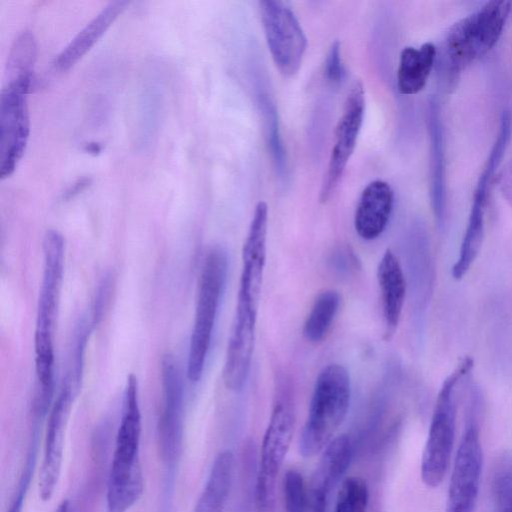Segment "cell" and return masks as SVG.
<instances>
[{"label":"cell","mask_w":512,"mask_h":512,"mask_svg":"<svg viewBox=\"0 0 512 512\" xmlns=\"http://www.w3.org/2000/svg\"><path fill=\"white\" fill-rule=\"evenodd\" d=\"M65 242L56 230L43 240V275L37 304L34 334L35 369L38 382L34 403L48 410L54 387V331L63 280Z\"/></svg>","instance_id":"1"},{"label":"cell","mask_w":512,"mask_h":512,"mask_svg":"<svg viewBox=\"0 0 512 512\" xmlns=\"http://www.w3.org/2000/svg\"><path fill=\"white\" fill-rule=\"evenodd\" d=\"M141 432L138 381L130 374L123 393L121 419L109 470L106 512H127L143 493Z\"/></svg>","instance_id":"2"},{"label":"cell","mask_w":512,"mask_h":512,"mask_svg":"<svg viewBox=\"0 0 512 512\" xmlns=\"http://www.w3.org/2000/svg\"><path fill=\"white\" fill-rule=\"evenodd\" d=\"M350 396L351 383L346 368L337 363L324 367L316 378L299 440L303 457L317 455L333 440L347 415Z\"/></svg>","instance_id":"3"},{"label":"cell","mask_w":512,"mask_h":512,"mask_svg":"<svg viewBox=\"0 0 512 512\" xmlns=\"http://www.w3.org/2000/svg\"><path fill=\"white\" fill-rule=\"evenodd\" d=\"M472 366L473 360L465 358L438 393L421 459V479L428 487H437L446 476L455 438V390Z\"/></svg>","instance_id":"4"},{"label":"cell","mask_w":512,"mask_h":512,"mask_svg":"<svg viewBox=\"0 0 512 512\" xmlns=\"http://www.w3.org/2000/svg\"><path fill=\"white\" fill-rule=\"evenodd\" d=\"M227 269L226 252L221 247L210 249L200 273L194 326L189 345L187 375L192 382H197L203 373Z\"/></svg>","instance_id":"5"},{"label":"cell","mask_w":512,"mask_h":512,"mask_svg":"<svg viewBox=\"0 0 512 512\" xmlns=\"http://www.w3.org/2000/svg\"><path fill=\"white\" fill-rule=\"evenodd\" d=\"M511 10V1L494 0L453 24L445 40L451 63L462 68L487 54L498 42Z\"/></svg>","instance_id":"6"},{"label":"cell","mask_w":512,"mask_h":512,"mask_svg":"<svg viewBox=\"0 0 512 512\" xmlns=\"http://www.w3.org/2000/svg\"><path fill=\"white\" fill-rule=\"evenodd\" d=\"M482 397L478 389L471 390L463 432L448 487L445 512H474L483 465L479 431Z\"/></svg>","instance_id":"7"},{"label":"cell","mask_w":512,"mask_h":512,"mask_svg":"<svg viewBox=\"0 0 512 512\" xmlns=\"http://www.w3.org/2000/svg\"><path fill=\"white\" fill-rule=\"evenodd\" d=\"M294 426L293 404L282 397L273 407L261 444L255 484L256 512H275L277 477L289 450Z\"/></svg>","instance_id":"8"},{"label":"cell","mask_w":512,"mask_h":512,"mask_svg":"<svg viewBox=\"0 0 512 512\" xmlns=\"http://www.w3.org/2000/svg\"><path fill=\"white\" fill-rule=\"evenodd\" d=\"M261 21L266 42L279 72L295 75L307 48V39L295 14L282 1H260Z\"/></svg>","instance_id":"9"},{"label":"cell","mask_w":512,"mask_h":512,"mask_svg":"<svg viewBox=\"0 0 512 512\" xmlns=\"http://www.w3.org/2000/svg\"><path fill=\"white\" fill-rule=\"evenodd\" d=\"M33 80L6 83L0 96V177H9L22 158L29 137L27 94Z\"/></svg>","instance_id":"10"},{"label":"cell","mask_w":512,"mask_h":512,"mask_svg":"<svg viewBox=\"0 0 512 512\" xmlns=\"http://www.w3.org/2000/svg\"><path fill=\"white\" fill-rule=\"evenodd\" d=\"M365 109V92L361 81L355 80L346 96L335 132L334 144L323 179L319 200L326 203L334 193L356 147Z\"/></svg>","instance_id":"11"},{"label":"cell","mask_w":512,"mask_h":512,"mask_svg":"<svg viewBox=\"0 0 512 512\" xmlns=\"http://www.w3.org/2000/svg\"><path fill=\"white\" fill-rule=\"evenodd\" d=\"M162 408L158 421V447L162 460L174 467L183 441V385L178 365L172 355L161 361Z\"/></svg>","instance_id":"12"},{"label":"cell","mask_w":512,"mask_h":512,"mask_svg":"<svg viewBox=\"0 0 512 512\" xmlns=\"http://www.w3.org/2000/svg\"><path fill=\"white\" fill-rule=\"evenodd\" d=\"M76 391L75 386L66 377L49 410L39 474V495L43 501H48L52 497L60 477L66 427Z\"/></svg>","instance_id":"13"},{"label":"cell","mask_w":512,"mask_h":512,"mask_svg":"<svg viewBox=\"0 0 512 512\" xmlns=\"http://www.w3.org/2000/svg\"><path fill=\"white\" fill-rule=\"evenodd\" d=\"M268 206L259 201L254 209L242 248V270L237 302L259 307L266 263Z\"/></svg>","instance_id":"14"},{"label":"cell","mask_w":512,"mask_h":512,"mask_svg":"<svg viewBox=\"0 0 512 512\" xmlns=\"http://www.w3.org/2000/svg\"><path fill=\"white\" fill-rule=\"evenodd\" d=\"M258 309L237 303L223 367L227 389L240 391L248 377L255 346Z\"/></svg>","instance_id":"15"},{"label":"cell","mask_w":512,"mask_h":512,"mask_svg":"<svg viewBox=\"0 0 512 512\" xmlns=\"http://www.w3.org/2000/svg\"><path fill=\"white\" fill-rule=\"evenodd\" d=\"M352 455V443L346 434L326 446L307 489L306 512H328L330 495L347 471Z\"/></svg>","instance_id":"16"},{"label":"cell","mask_w":512,"mask_h":512,"mask_svg":"<svg viewBox=\"0 0 512 512\" xmlns=\"http://www.w3.org/2000/svg\"><path fill=\"white\" fill-rule=\"evenodd\" d=\"M391 186L382 180L370 182L362 191L354 215V227L364 240H374L385 230L393 208Z\"/></svg>","instance_id":"17"},{"label":"cell","mask_w":512,"mask_h":512,"mask_svg":"<svg viewBox=\"0 0 512 512\" xmlns=\"http://www.w3.org/2000/svg\"><path fill=\"white\" fill-rule=\"evenodd\" d=\"M377 281L381 292L385 337L389 339L398 327L406 294L401 264L390 249L384 252L378 264Z\"/></svg>","instance_id":"18"},{"label":"cell","mask_w":512,"mask_h":512,"mask_svg":"<svg viewBox=\"0 0 512 512\" xmlns=\"http://www.w3.org/2000/svg\"><path fill=\"white\" fill-rule=\"evenodd\" d=\"M127 4L118 0L106 5L60 52L55 67L61 72L73 67L104 35Z\"/></svg>","instance_id":"19"},{"label":"cell","mask_w":512,"mask_h":512,"mask_svg":"<svg viewBox=\"0 0 512 512\" xmlns=\"http://www.w3.org/2000/svg\"><path fill=\"white\" fill-rule=\"evenodd\" d=\"M436 58V48L424 43L419 48L405 47L399 58L397 88L403 95H414L426 86Z\"/></svg>","instance_id":"20"},{"label":"cell","mask_w":512,"mask_h":512,"mask_svg":"<svg viewBox=\"0 0 512 512\" xmlns=\"http://www.w3.org/2000/svg\"><path fill=\"white\" fill-rule=\"evenodd\" d=\"M234 471V455L221 451L215 458L206 484L193 512H223L230 494Z\"/></svg>","instance_id":"21"},{"label":"cell","mask_w":512,"mask_h":512,"mask_svg":"<svg viewBox=\"0 0 512 512\" xmlns=\"http://www.w3.org/2000/svg\"><path fill=\"white\" fill-rule=\"evenodd\" d=\"M341 302L340 294L327 289L318 294L304 322L303 335L309 342L317 343L327 335Z\"/></svg>","instance_id":"22"},{"label":"cell","mask_w":512,"mask_h":512,"mask_svg":"<svg viewBox=\"0 0 512 512\" xmlns=\"http://www.w3.org/2000/svg\"><path fill=\"white\" fill-rule=\"evenodd\" d=\"M484 213V207L472 204L459 256L452 268L455 279L467 273L480 251L484 236Z\"/></svg>","instance_id":"23"},{"label":"cell","mask_w":512,"mask_h":512,"mask_svg":"<svg viewBox=\"0 0 512 512\" xmlns=\"http://www.w3.org/2000/svg\"><path fill=\"white\" fill-rule=\"evenodd\" d=\"M491 512H512V450L494 459L490 473Z\"/></svg>","instance_id":"24"},{"label":"cell","mask_w":512,"mask_h":512,"mask_svg":"<svg viewBox=\"0 0 512 512\" xmlns=\"http://www.w3.org/2000/svg\"><path fill=\"white\" fill-rule=\"evenodd\" d=\"M37 56L34 36L22 32L13 42L8 54L6 75L7 82L22 79H33V67Z\"/></svg>","instance_id":"25"},{"label":"cell","mask_w":512,"mask_h":512,"mask_svg":"<svg viewBox=\"0 0 512 512\" xmlns=\"http://www.w3.org/2000/svg\"><path fill=\"white\" fill-rule=\"evenodd\" d=\"M258 105L262 114L265 138L273 163L280 177L286 176V154L281 141L277 111L274 103L266 94L258 96Z\"/></svg>","instance_id":"26"},{"label":"cell","mask_w":512,"mask_h":512,"mask_svg":"<svg viewBox=\"0 0 512 512\" xmlns=\"http://www.w3.org/2000/svg\"><path fill=\"white\" fill-rule=\"evenodd\" d=\"M429 130L431 138V152H432V205L437 221L442 224L445 217V198L444 189L442 188V174H441V135L439 129L438 115L431 106L429 112Z\"/></svg>","instance_id":"27"},{"label":"cell","mask_w":512,"mask_h":512,"mask_svg":"<svg viewBox=\"0 0 512 512\" xmlns=\"http://www.w3.org/2000/svg\"><path fill=\"white\" fill-rule=\"evenodd\" d=\"M368 501L366 481L358 476H350L341 483L334 512H366Z\"/></svg>","instance_id":"28"},{"label":"cell","mask_w":512,"mask_h":512,"mask_svg":"<svg viewBox=\"0 0 512 512\" xmlns=\"http://www.w3.org/2000/svg\"><path fill=\"white\" fill-rule=\"evenodd\" d=\"M285 512H306L307 489L296 470H288L283 481Z\"/></svg>","instance_id":"29"},{"label":"cell","mask_w":512,"mask_h":512,"mask_svg":"<svg viewBox=\"0 0 512 512\" xmlns=\"http://www.w3.org/2000/svg\"><path fill=\"white\" fill-rule=\"evenodd\" d=\"M27 456L26 465L21 474V477L18 482V486L16 488L15 494L11 501L8 512H21L24 504V499L31 481V477L33 474V468L35 464L36 458V444L33 443L32 447Z\"/></svg>","instance_id":"30"},{"label":"cell","mask_w":512,"mask_h":512,"mask_svg":"<svg viewBox=\"0 0 512 512\" xmlns=\"http://www.w3.org/2000/svg\"><path fill=\"white\" fill-rule=\"evenodd\" d=\"M324 72L326 79L333 83H339L344 76V67L341 58V44L334 41L327 53L325 60Z\"/></svg>","instance_id":"31"},{"label":"cell","mask_w":512,"mask_h":512,"mask_svg":"<svg viewBox=\"0 0 512 512\" xmlns=\"http://www.w3.org/2000/svg\"><path fill=\"white\" fill-rule=\"evenodd\" d=\"M112 286L113 280L110 275H106L100 282L92 308L93 325L97 324L103 316V312L106 309L110 299Z\"/></svg>","instance_id":"32"},{"label":"cell","mask_w":512,"mask_h":512,"mask_svg":"<svg viewBox=\"0 0 512 512\" xmlns=\"http://www.w3.org/2000/svg\"><path fill=\"white\" fill-rule=\"evenodd\" d=\"M500 187L503 196L512 205V161L506 165L500 175Z\"/></svg>","instance_id":"33"},{"label":"cell","mask_w":512,"mask_h":512,"mask_svg":"<svg viewBox=\"0 0 512 512\" xmlns=\"http://www.w3.org/2000/svg\"><path fill=\"white\" fill-rule=\"evenodd\" d=\"M56 512H73L71 503L68 500H63L58 506Z\"/></svg>","instance_id":"34"}]
</instances>
